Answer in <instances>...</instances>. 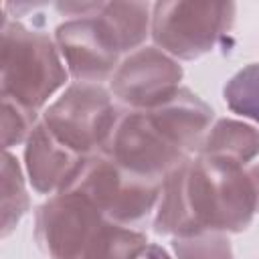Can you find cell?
I'll list each match as a JSON object with an SVG mask.
<instances>
[{
  "label": "cell",
  "mask_w": 259,
  "mask_h": 259,
  "mask_svg": "<svg viewBox=\"0 0 259 259\" xmlns=\"http://www.w3.org/2000/svg\"><path fill=\"white\" fill-rule=\"evenodd\" d=\"M182 65L174 57L156 45H144L119 63L109 91L121 107L148 111L170 99L182 87Z\"/></svg>",
  "instance_id": "obj_8"
},
{
  "label": "cell",
  "mask_w": 259,
  "mask_h": 259,
  "mask_svg": "<svg viewBox=\"0 0 259 259\" xmlns=\"http://www.w3.org/2000/svg\"><path fill=\"white\" fill-rule=\"evenodd\" d=\"M249 170V176L253 180V186H255V196H257V212H259V164H249L247 166Z\"/></svg>",
  "instance_id": "obj_20"
},
{
  "label": "cell",
  "mask_w": 259,
  "mask_h": 259,
  "mask_svg": "<svg viewBox=\"0 0 259 259\" xmlns=\"http://www.w3.org/2000/svg\"><path fill=\"white\" fill-rule=\"evenodd\" d=\"M95 18L121 55L142 49L152 32L150 2H103Z\"/></svg>",
  "instance_id": "obj_12"
},
{
  "label": "cell",
  "mask_w": 259,
  "mask_h": 259,
  "mask_svg": "<svg viewBox=\"0 0 259 259\" xmlns=\"http://www.w3.org/2000/svg\"><path fill=\"white\" fill-rule=\"evenodd\" d=\"M138 259H172V257H170V253H168L164 247H160V245H156V243H150V245L142 251V255H140Z\"/></svg>",
  "instance_id": "obj_19"
},
{
  "label": "cell",
  "mask_w": 259,
  "mask_h": 259,
  "mask_svg": "<svg viewBox=\"0 0 259 259\" xmlns=\"http://www.w3.org/2000/svg\"><path fill=\"white\" fill-rule=\"evenodd\" d=\"M95 14L67 18L55 28V42L75 83L103 85V81H111L121 63V53L103 32Z\"/></svg>",
  "instance_id": "obj_9"
},
{
  "label": "cell",
  "mask_w": 259,
  "mask_h": 259,
  "mask_svg": "<svg viewBox=\"0 0 259 259\" xmlns=\"http://www.w3.org/2000/svg\"><path fill=\"white\" fill-rule=\"evenodd\" d=\"M0 28V95L40 111L67 85L69 71L55 36L2 14Z\"/></svg>",
  "instance_id": "obj_2"
},
{
  "label": "cell",
  "mask_w": 259,
  "mask_h": 259,
  "mask_svg": "<svg viewBox=\"0 0 259 259\" xmlns=\"http://www.w3.org/2000/svg\"><path fill=\"white\" fill-rule=\"evenodd\" d=\"M99 152H105L136 174L162 182L172 170L190 158L162 134L148 111L125 107Z\"/></svg>",
  "instance_id": "obj_7"
},
{
  "label": "cell",
  "mask_w": 259,
  "mask_h": 259,
  "mask_svg": "<svg viewBox=\"0 0 259 259\" xmlns=\"http://www.w3.org/2000/svg\"><path fill=\"white\" fill-rule=\"evenodd\" d=\"M24 170L18 158L4 150L2 154V237H8L30 208Z\"/></svg>",
  "instance_id": "obj_15"
},
{
  "label": "cell",
  "mask_w": 259,
  "mask_h": 259,
  "mask_svg": "<svg viewBox=\"0 0 259 259\" xmlns=\"http://www.w3.org/2000/svg\"><path fill=\"white\" fill-rule=\"evenodd\" d=\"M121 109L107 87L71 83L45 107L40 119L65 146L89 156L105 146Z\"/></svg>",
  "instance_id": "obj_6"
},
{
  "label": "cell",
  "mask_w": 259,
  "mask_h": 259,
  "mask_svg": "<svg viewBox=\"0 0 259 259\" xmlns=\"http://www.w3.org/2000/svg\"><path fill=\"white\" fill-rule=\"evenodd\" d=\"M152 121L186 156L200 152V146L214 123L212 107L188 87H180L170 99L148 109Z\"/></svg>",
  "instance_id": "obj_11"
},
{
  "label": "cell",
  "mask_w": 259,
  "mask_h": 259,
  "mask_svg": "<svg viewBox=\"0 0 259 259\" xmlns=\"http://www.w3.org/2000/svg\"><path fill=\"white\" fill-rule=\"evenodd\" d=\"M85 156L65 146L45 123H36L24 144V172L38 194H57L73 178Z\"/></svg>",
  "instance_id": "obj_10"
},
{
  "label": "cell",
  "mask_w": 259,
  "mask_h": 259,
  "mask_svg": "<svg viewBox=\"0 0 259 259\" xmlns=\"http://www.w3.org/2000/svg\"><path fill=\"white\" fill-rule=\"evenodd\" d=\"M162 184L127 170L105 152H95L85 156L61 192H79L109 221L142 231L154 219Z\"/></svg>",
  "instance_id": "obj_4"
},
{
  "label": "cell",
  "mask_w": 259,
  "mask_h": 259,
  "mask_svg": "<svg viewBox=\"0 0 259 259\" xmlns=\"http://www.w3.org/2000/svg\"><path fill=\"white\" fill-rule=\"evenodd\" d=\"M34 243L49 259H138L150 245L140 229L109 221L79 192H57L34 210Z\"/></svg>",
  "instance_id": "obj_1"
},
{
  "label": "cell",
  "mask_w": 259,
  "mask_h": 259,
  "mask_svg": "<svg viewBox=\"0 0 259 259\" xmlns=\"http://www.w3.org/2000/svg\"><path fill=\"white\" fill-rule=\"evenodd\" d=\"M188 160L182 162L176 170H172L164 178L158 206L152 219V227L156 235H166L174 239V237L198 233V227L190 208V200H188V190H186Z\"/></svg>",
  "instance_id": "obj_13"
},
{
  "label": "cell",
  "mask_w": 259,
  "mask_h": 259,
  "mask_svg": "<svg viewBox=\"0 0 259 259\" xmlns=\"http://www.w3.org/2000/svg\"><path fill=\"white\" fill-rule=\"evenodd\" d=\"M235 14V2H154L150 36L176 61H194L231 32Z\"/></svg>",
  "instance_id": "obj_5"
},
{
  "label": "cell",
  "mask_w": 259,
  "mask_h": 259,
  "mask_svg": "<svg viewBox=\"0 0 259 259\" xmlns=\"http://www.w3.org/2000/svg\"><path fill=\"white\" fill-rule=\"evenodd\" d=\"M227 107L259 125V63L239 69L223 87Z\"/></svg>",
  "instance_id": "obj_16"
},
{
  "label": "cell",
  "mask_w": 259,
  "mask_h": 259,
  "mask_svg": "<svg viewBox=\"0 0 259 259\" xmlns=\"http://www.w3.org/2000/svg\"><path fill=\"white\" fill-rule=\"evenodd\" d=\"M186 190L200 231L243 233L255 212L257 196L247 166L212 156L188 160Z\"/></svg>",
  "instance_id": "obj_3"
},
{
  "label": "cell",
  "mask_w": 259,
  "mask_h": 259,
  "mask_svg": "<svg viewBox=\"0 0 259 259\" xmlns=\"http://www.w3.org/2000/svg\"><path fill=\"white\" fill-rule=\"evenodd\" d=\"M38 113L20 105L10 97H2V146L10 150L12 146L26 144L28 136L38 123Z\"/></svg>",
  "instance_id": "obj_18"
},
{
  "label": "cell",
  "mask_w": 259,
  "mask_h": 259,
  "mask_svg": "<svg viewBox=\"0 0 259 259\" xmlns=\"http://www.w3.org/2000/svg\"><path fill=\"white\" fill-rule=\"evenodd\" d=\"M172 251L176 259H235L229 235L219 231L174 237Z\"/></svg>",
  "instance_id": "obj_17"
},
{
  "label": "cell",
  "mask_w": 259,
  "mask_h": 259,
  "mask_svg": "<svg viewBox=\"0 0 259 259\" xmlns=\"http://www.w3.org/2000/svg\"><path fill=\"white\" fill-rule=\"evenodd\" d=\"M198 156H212L249 166L259 156V125L221 117L210 125Z\"/></svg>",
  "instance_id": "obj_14"
}]
</instances>
